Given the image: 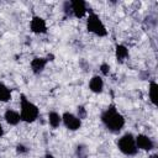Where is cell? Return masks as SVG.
Here are the masks:
<instances>
[{
	"label": "cell",
	"instance_id": "obj_1",
	"mask_svg": "<svg viewBox=\"0 0 158 158\" xmlns=\"http://www.w3.org/2000/svg\"><path fill=\"white\" fill-rule=\"evenodd\" d=\"M100 120H101V123L105 126V128L112 133H118L125 126L123 115L118 112L114 105H110L107 109H105L101 112Z\"/></svg>",
	"mask_w": 158,
	"mask_h": 158
},
{
	"label": "cell",
	"instance_id": "obj_2",
	"mask_svg": "<svg viewBox=\"0 0 158 158\" xmlns=\"http://www.w3.org/2000/svg\"><path fill=\"white\" fill-rule=\"evenodd\" d=\"M40 116V109L36 104L30 101L25 95H21L20 99V117L21 121L31 123L35 122Z\"/></svg>",
	"mask_w": 158,
	"mask_h": 158
},
{
	"label": "cell",
	"instance_id": "obj_3",
	"mask_svg": "<svg viewBox=\"0 0 158 158\" xmlns=\"http://www.w3.org/2000/svg\"><path fill=\"white\" fill-rule=\"evenodd\" d=\"M117 148L121 153L125 156H135L138 152V148L136 146L135 136L130 132L122 135L117 141Z\"/></svg>",
	"mask_w": 158,
	"mask_h": 158
},
{
	"label": "cell",
	"instance_id": "obj_4",
	"mask_svg": "<svg viewBox=\"0 0 158 158\" xmlns=\"http://www.w3.org/2000/svg\"><path fill=\"white\" fill-rule=\"evenodd\" d=\"M86 30H88V32H90L98 37H105L107 35V30H106L104 22L94 12H91L89 15V17L86 19Z\"/></svg>",
	"mask_w": 158,
	"mask_h": 158
},
{
	"label": "cell",
	"instance_id": "obj_5",
	"mask_svg": "<svg viewBox=\"0 0 158 158\" xmlns=\"http://www.w3.org/2000/svg\"><path fill=\"white\" fill-rule=\"evenodd\" d=\"M62 123L69 131H78L81 127V120L77 115H74V114H72L69 111H65L62 115Z\"/></svg>",
	"mask_w": 158,
	"mask_h": 158
},
{
	"label": "cell",
	"instance_id": "obj_6",
	"mask_svg": "<svg viewBox=\"0 0 158 158\" xmlns=\"http://www.w3.org/2000/svg\"><path fill=\"white\" fill-rule=\"evenodd\" d=\"M30 30L36 35L47 33V23L46 20L41 16H33L30 21Z\"/></svg>",
	"mask_w": 158,
	"mask_h": 158
},
{
	"label": "cell",
	"instance_id": "obj_7",
	"mask_svg": "<svg viewBox=\"0 0 158 158\" xmlns=\"http://www.w3.org/2000/svg\"><path fill=\"white\" fill-rule=\"evenodd\" d=\"M135 141H136V146L138 149H142V151H146V152H149L154 148V142L151 137H148L147 135H143V133H139L135 137Z\"/></svg>",
	"mask_w": 158,
	"mask_h": 158
},
{
	"label": "cell",
	"instance_id": "obj_8",
	"mask_svg": "<svg viewBox=\"0 0 158 158\" xmlns=\"http://www.w3.org/2000/svg\"><path fill=\"white\" fill-rule=\"evenodd\" d=\"M70 9H72V16H74L77 19L84 17L86 11H88L86 2L83 0H72L70 1Z\"/></svg>",
	"mask_w": 158,
	"mask_h": 158
},
{
	"label": "cell",
	"instance_id": "obj_9",
	"mask_svg": "<svg viewBox=\"0 0 158 158\" xmlns=\"http://www.w3.org/2000/svg\"><path fill=\"white\" fill-rule=\"evenodd\" d=\"M47 63H48V59L47 58H44V57H35L31 60V63H30L32 73L33 74H41L44 70Z\"/></svg>",
	"mask_w": 158,
	"mask_h": 158
},
{
	"label": "cell",
	"instance_id": "obj_10",
	"mask_svg": "<svg viewBox=\"0 0 158 158\" xmlns=\"http://www.w3.org/2000/svg\"><path fill=\"white\" fill-rule=\"evenodd\" d=\"M89 89L90 91H93L94 94H100L104 90V80L99 75H94L90 80H89Z\"/></svg>",
	"mask_w": 158,
	"mask_h": 158
},
{
	"label": "cell",
	"instance_id": "obj_11",
	"mask_svg": "<svg viewBox=\"0 0 158 158\" xmlns=\"http://www.w3.org/2000/svg\"><path fill=\"white\" fill-rule=\"evenodd\" d=\"M4 118L5 121L10 125V126H16L20 123L21 121V117H20V112L15 111V110H11V109H7L4 114Z\"/></svg>",
	"mask_w": 158,
	"mask_h": 158
},
{
	"label": "cell",
	"instance_id": "obj_12",
	"mask_svg": "<svg viewBox=\"0 0 158 158\" xmlns=\"http://www.w3.org/2000/svg\"><path fill=\"white\" fill-rule=\"evenodd\" d=\"M130 53H128V49L125 44H117L116 48H115V57H116V60L118 63H123L127 58H128Z\"/></svg>",
	"mask_w": 158,
	"mask_h": 158
},
{
	"label": "cell",
	"instance_id": "obj_13",
	"mask_svg": "<svg viewBox=\"0 0 158 158\" xmlns=\"http://www.w3.org/2000/svg\"><path fill=\"white\" fill-rule=\"evenodd\" d=\"M148 96H149V101L157 106V98H158V84L154 80L149 81V86H148Z\"/></svg>",
	"mask_w": 158,
	"mask_h": 158
},
{
	"label": "cell",
	"instance_id": "obj_14",
	"mask_svg": "<svg viewBox=\"0 0 158 158\" xmlns=\"http://www.w3.org/2000/svg\"><path fill=\"white\" fill-rule=\"evenodd\" d=\"M48 123L52 128H57L60 126L62 123V115H59L56 111H51L48 112Z\"/></svg>",
	"mask_w": 158,
	"mask_h": 158
},
{
	"label": "cell",
	"instance_id": "obj_15",
	"mask_svg": "<svg viewBox=\"0 0 158 158\" xmlns=\"http://www.w3.org/2000/svg\"><path fill=\"white\" fill-rule=\"evenodd\" d=\"M11 98H12L11 89L6 84L0 83V102H7L11 100Z\"/></svg>",
	"mask_w": 158,
	"mask_h": 158
},
{
	"label": "cell",
	"instance_id": "obj_16",
	"mask_svg": "<svg viewBox=\"0 0 158 158\" xmlns=\"http://www.w3.org/2000/svg\"><path fill=\"white\" fill-rule=\"evenodd\" d=\"M75 156H77V158H88V156H89L88 147L85 144H78L75 148Z\"/></svg>",
	"mask_w": 158,
	"mask_h": 158
},
{
	"label": "cell",
	"instance_id": "obj_17",
	"mask_svg": "<svg viewBox=\"0 0 158 158\" xmlns=\"http://www.w3.org/2000/svg\"><path fill=\"white\" fill-rule=\"evenodd\" d=\"M77 116L80 118V120H84L86 117V109L84 106H78L77 107Z\"/></svg>",
	"mask_w": 158,
	"mask_h": 158
},
{
	"label": "cell",
	"instance_id": "obj_18",
	"mask_svg": "<svg viewBox=\"0 0 158 158\" xmlns=\"http://www.w3.org/2000/svg\"><path fill=\"white\" fill-rule=\"evenodd\" d=\"M100 72H101L102 75H109V73H110V65L107 63H101Z\"/></svg>",
	"mask_w": 158,
	"mask_h": 158
},
{
	"label": "cell",
	"instance_id": "obj_19",
	"mask_svg": "<svg viewBox=\"0 0 158 158\" xmlns=\"http://www.w3.org/2000/svg\"><path fill=\"white\" fill-rule=\"evenodd\" d=\"M16 152H17L19 154H25V153H27V152H28V148H27L25 144L19 143V144L16 146Z\"/></svg>",
	"mask_w": 158,
	"mask_h": 158
},
{
	"label": "cell",
	"instance_id": "obj_20",
	"mask_svg": "<svg viewBox=\"0 0 158 158\" xmlns=\"http://www.w3.org/2000/svg\"><path fill=\"white\" fill-rule=\"evenodd\" d=\"M63 11L65 15L72 16V9H70V1H64L63 2Z\"/></svg>",
	"mask_w": 158,
	"mask_h": 158
},
{
	"label": "cell",
	"instance_id": "obj_21",
	"mask_svg": "<svg viewBox=\"0 0 158 158\" xmlns=\"http://www.w3.org/2000/svg\"><path fill=\"white\" fill-rule=\"evenodd\" d=\"M44 158H56L53 154H51V153H46L44 154Z\"/></svg>",
	"mask_w": 158,
	"mask_h": 158
},
{
	"label": "cell",
	"instance_id": "obj_22",
	"mask_svg": "<svg viewBox=\"0 0 158 158\" xmlns=\"http://www.w3.org/2000/svg\"><path fill=\"white\" fill-rule=\"evenodd\" d=\"M4 136V128H2V125L0 123V137H2Z\"/></svg>",
	"mask_w": 158,
	"mask_h": 158
}]
</instances>
